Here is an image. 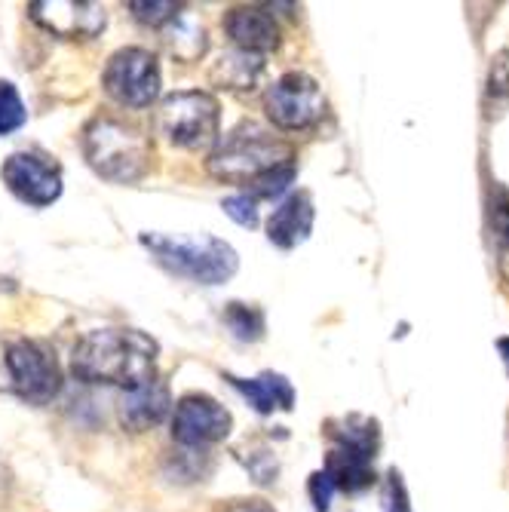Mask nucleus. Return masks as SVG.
Here are the masks:
<instances>
[{
  "mask_svg": "<svg viewBox=\"0 0 509 512\" xmlns=\"http://www.w3.org/2000/svg\"><path fill=\"white\" fill-rule=\"evenodd\" d=\"M307 491H310V500H313V509H316V512H329L335 488H332V482L326 479V473H313L310 482H307Z\"/></svg>",
  "mask_w": 509,
  "mask_h": 512,
  "instance_id": "cd10ccee",
  "label": "nucleus"
},
{
  "mask_svg": "<svg viewBox=\"0 0 509 512\" xmlns=\"http://www.w3.org/2000/svg\"><path fill=\"white\" fill-rule=\"evenodd\" d=\"M292 181H295V163L273 169V172L261 175L258 181H252V200H273V197H280Z\"/></svg>",
  "mask_w": 509,
  "mask_h": 512,
  "instance_id": "393cba45",
  "label": "nucleus"
},
{
  "mask_svg": "<svg viewBox=\"0 0 509 512\" xmlns=\"http://www.w3.org/2000/svg\"><path fill=\"white\" fill-rule=\"evenodd\" d=\"M160 40L166 46V53L178 62H197L209 50L203 22L188 10H178V16L160 28Z\"/></svg>",
  "mask_w": 509,
  "mask_h": 512,
  "instance_id": "f3484780",
  "label": "nucleus"
},
{
  "mask_svg": "<svg viewBox=\"0 0 509 512\" xmlns=\"http://www.w3.org/2000/svg\"><path fill=\"white\" fill-rule=\"evenodd\" d=\"M326 479L332 482V488L344 491V494H362L368 491L378 476H375V457L372 454H362L344 445H335L326 457Z\"/></svg>",
  "mask_w": 509,
  "mask_h": 512,
  "instance_id": "2eb2a0df",
  "label": "nucleus"
},
{
  "mask_svg": "<svg viewBox=\"0 0 509 512\" xmlns=\"http://www.w3.org/2000/svg\"><path fill=\"white\" fill-rule=\"evenodd\" d=\"M313 218H316L313 197L307 191H298L273 209V215L267 221V240L280 249H295L310 237Z\"/></svg>",
  "mask_w": 509,
  "mask_h": 512,
  "instance_id": "4468645a",
  "label": "nucleus"
},
{
  "mask_svg": "<svg viewBox=\"0 0 509 512\" xmlns=\"http://www.w3.org/2000/svg\"><path fill=\"white\" fill-rule=\"evenodd\" d=\"M326 436L335 445L372 454V457H378V451H381V424L375 421V417H365V414L335 417V421L326 424Z\"/></svg>",
  "mask_w": 509,
  "mask_h": 512,
  "instance_id": "a211bd4d",
  "label": "nucleus"
},
{
  "mask_svg": "<svg viewBox=\"0 0 509 512\" xmlns=\"http://www.w3.org/2000/svg\"><path fill=\"white\" fill-rule=\"evenodd\" d=\"M227 381L249 399V405L258 414L292 411L295 408V387H292V381L283 378V375H276V371H264V375H258V378L227 375Z\"/></svg>",
  "mask_w": 509,
  "mask_h": 512,
  "instance_id": "dca6fc26",
  "label": "nucleus"
},
{
  "mask_svg": "<svg viewBox=\"0 0 509 512\" xmlns=\"http://www.w3.org/2000/svg\"><path fill=\"white\" fill-rule=\"evenodd\" d=\"M497 347L503 350V362H506V371H509V338H500Z\"/></svg>",
  "mask_w": 509,
  "mask_h": 512,
  "instance_id": "c756f323",
  "label": "nucleus"
},
{
  "mask_svg": "<svg viewBox=\"0 0 509 512\" xmlns=\"http://www.w3.org/2000/svg\"><path fill=\"white\" fill-rule=\"evenodd\" d=\"M221 512H273V509L264 500H237V503H230Z\"/></svg>",
  "mask_w": 509,
  "mask_h": 512,
  "instance_id": "c85d7f7f",
  "label": "nucleus"
},
{
  "mask_svg": "<svg viewBox=\"0 0 509 512\" xmlns=\"http://www.w3.org/2000/svg\"><path fill=\"white\" fill-rule=\"evenodd\" d=\"M230 430H234V417H230V411L218 399L206 393L181 396L172 411V439L184 448L215 445L227 439Z\"/></svg>",
  "mask_w": 509,
  "mask_h": 512,
  "instance_id": "1a4fd4ad",
  "label": "nucleus"
},
{
  "mask_svg": "<svg viewBox=\"0 0 509 512\" xmlns=\"http://www.w3.org/2000/svg\"><path fill=\"white\" fill-rule=\"evenodd\" d=\"M142 246L166 273L178 279H191V283H200V286H221L240 267L234 246L209 234H200V237L142 234Z\"/></svg>",
  "mask_w": 509,
  "mask_h": 512,
  "instance_id": "7ed1b4c3",
  "label": "nucleus"
},
{
  "mask_svg": "<svg viewBox=\"0 0 509 512\" xmlns=\"http://www.w3.org/2000/svg\"><path fill=\"white\" fill-rule=\"evenodd\" d=\"M264 74V59L234 50L218 59V65L212 68V83H218V89H234V92H246L255 89L258 77Z\"/></svg>",
  "mask_w": 509,
  "mask_h": 512,
  "instance_id": "aec40b11",
  "label": "nucleus"
},
{
  "mask_svg": "<svg viewBox=\"0 0 509 512\" xmlns=\"http://www.w3.org/2000/svg\"><path fill=\"white\" fill-rule=\"evenodd\" d=\"M264 111L273 120V126L301 132L322 120V114H326V96H322V86L310 74L289 71L276 83H270L264 96Z\"/></svg>",
  "mask_w": 509,
  "mask_h": 512,
  "instance_id": "6e6552de",
  "label": "nucleus"
},
{
  "mask_svg": "<svg viewBox=\"0 0 509 512\" xmlns=\"http://www.w3.org/2000/svg\"><path fill=\"white\" fill-rule=\"evenodd\" d=\"M509 111V50H500L491 59L485 80V117L500 120Z\"/></svg>",
  "mask_w": 509,
  "mask_h": 512,
  "instance_id": "412c9836",
  "label": "nucleus"
},
{
  "mask_svg": "<svg viewBox=\"0 0 509 512\" xmlns=\"http://www.w3.org/2000/svg\"><path fill=\"white\" fill-rule=\"evenodd\" d=\"M4 184L7 188L28 206H53L62 197V169L59 163H53L50 157H40V154H13L4 169Z\"/></svg>",
  "mask_w": 509,
  "mask_h": 512,
  "instance_id": "9d476101",
  "label": "nucleus"
},
{
  "mask_svg": "<svg viewBox=\"0 0 509 512\" xmlns=\"http://www.w3.org/2000/svg\"><path fill=\"white\" fill-rule=\"evenodd\" d=\"M160 344L138 329H96L77 341L71 371L86 384L135 390L154 381Z\"/></svg>",
  "mask_w": 509,
  "mask_h": 512,
  "instance_id": "f257e3e1",
  "label": "nucleus"
},
{
  "mask_svg": "<svg viewBox=\"0 0 509 512\" xmlns=\"http://www.w3.org/2000/svg\"><path fill=\"white\" fill-rule=\"evenodd\" d=\"M224 31L237 43V50L261 59L280 46V28H276L270 13L258 7H234L224 16Z\"/></svg>",
  "mask_w": 509,
  "mask_h": 512,
  "instance_id": "ddd939ff",
  "label": "nucleus"
},
{
  "mask_svg": "<svg viewBox=\"0 0 509 512\" xmlns=\"http://www.w3.org/2000/svg\"><path fill=\"white\" fill-rule=\"evenodd\" d=\"M488 224L497 255V273L509 286V188L500 181H494L488 191Z\"/></svg>",
  "mask_w": 509,
  "mask_h": 512,
  "instance_id": "6ab92c4d",
  "label": "nucleus"
},
{
  "mask_svg": "<svg viewBox=\"0 0 509 512\" xmlns=\"http://www.w3.org/2000/svg\"><path fill=\"white\" fill-rule=\"evenodd\" d=\"M4 368H7V390H13L19 399L31 405L53 402L62 390V368L56 353L43 341L19 338L4 350Z\"/></svg>",
  "mask_w": 509,
  "mask_h": 512,
  "instance_id": "423d86ee",
  "label": "nucleus"
},
{
  "mask_svg": "<svg viewBox=\"0 0 509 512\" xmlns=\"http://www.w3.org/2000/svg\"><path fill=\"white\" fill-rule=\"evenodd\" d=\"M221 108L218 99L200 89H184L166 96L154 114V129L175 148H212L218 142Z\"/></svg>",
  "mask_w": 509,
  "mask_h": 512,
  "instance_id": "39448f33",
  "label": "nucleus"
},
{
  "mask_svg": "<svg viewBox=\"0 0 509 512\" xmlns=\"http://www.w3.org/2000/svg\"><path fill=\"white\" fill-rule=\"evenodd\" d=\"M224 212L234 218L240 227H255L258 224V209L255 200L249 194H237V197H227L224 200Z\"/></svg>",
  "mask_w": 509,
  "mask_h": 512,
  "instance_id": "bb28decb",
  "label": "nucleus"
},
{
  "mask_svg": "<svg viewBox=\"0 0 509 512\" xmlns=\"http://www.w3.org/2000/svg\"><path fill=\"white\" fill-rule=\"evenodd\" d=\"M102 83L117 105L151 108L160 96V62L142 46H126L108 59Z\"/></svg>",
  "mask_w": 509,
  "mask_h": 512,
  "instance_id": "0eeeda50",
  "label": "nucleus"
},
{
  "mask_svg": "<svg viewBox=\"0 0 509 512\" xmlns=\"http://www.w3.org/2000/svg\"><path fill=\"white\" fill-rule=\"evenodd\" d=\"M83 154L102 178L117 184H132L151 169V142L114 117H96L83 129Z\"/></svg>",
  "mask_w": 509,
  "mask_h": 512,
  "instance_id": "20e7f679",
  "label": "nucleus"
},
{
  "mask_svg": "<svg viewBox=\"0 0 509 512\" xmlns=\"http://www.w3.org/2000/svg\"><path fill=\"white\" fill-rule=\"evenodd\" d=\"M31 19L62 40H89L105 31V7L86 0H37L28 7Z\"/></svg>",
  "mask_w": 509,
  "mask_h": 512,
  "instance_id": "9b49d317",
  "label": "nucleus"
},
{
  "mask_svg": "<svg viewBox=\"0 0 509 512\" xmlns=\"http://www.w3.org/2000/svg\"><path fill=\"white\" fill-rule=\"evenodd\" d=\"M169 411H172V393H169L166 381H160V378L135 387V390H126L120 396V424L129 433H145V430L157 427Z\"/></svg>",
  "mask_w": 509,
  "mask_h": 512,
  "instance_id": "f8f14e48",
  "label": "nucleus"
},
{
  "mask_svg": "<svg viewBox=\"0 0 509 512\" xmlns=\"http://www.w3.org/2000/svg\"><path fill=\"white\" fill-rule=\"evenodd\" d=\"M292 163H295V148L286 138H276L258 123H243L215 145L206 169L212 178L227 184H252L261 175Z\"/></svg>",
  "mask_w": 509,
  "mask_h": 512,
  "instance_id": "f03ea898",
  "label": "nucleus"
},
{
  "mask_svg": "<svg viewBox=\"0 0 509 512\" xmlns=\"http://www.w3.org/2000/svg\"><path fill=\"white\" fill-rule=\"evenodd\" d=\"M224 325L240 341H258L264 335V313L258 307L234 301V304H227V310H224Z\"/></svg>",
  "mask_w": 509,
  "mask_h": 512,
  "instance_id": "4be33fe9",
  "label": "nucleus"
},
{
  "mask_svg": "<svg viewBox=\"0 0 509 512\" xmlns=\"http://www.w3.org/2000/svg\"><path fill=\"white\" fill-rule=\"evenodd\" d=\"M384 512H414L399 470H390L384 479Z\"/></svg>",
  "mask_w": 509,
  "mask_h": 512,
  "instance_id": "a878e982",
  "label": "nucleus"
},
{
  "mask_svg": "<svg viewBox=\"0 0 509 512\" xmlns=\"http://www.w3.org/2000/svg\"><path fill=\"white\" fill-rule=\"evenodd\" d=\"M25 105L13 83H0V135H10L25 126Z\"/></svg>",
  "mask_w": 509,
  "mask_h": 512,
  "instance_id": "5701e85b",
  "label": "nucleus"
},
{
  "mask_svg": "<svg viewBox=\"0 0 509 512\" xmlns=\"http://www.w3.org/2000/svg\"><path fill=\"white\" fill-rule=\"evenodd\" d=\"M132 16L142 22V25H151V28H163L169 19L178 16V4H172V0H154V4H148V0H132L129 4Z\"/></svg>",
  "mask_w": 509,
  "mask_h": 512,
  "instance_id": "b1692460",
  "label": "nucleus"
}]
</instances>
